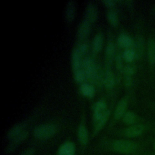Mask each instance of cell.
Instances as JSON below:
<instances>
[{"instance_id": "cell-1", "label": "cell", "mask_w": 155, "mask_h": 155, "mask_svg": "<svg viewBox=\"0 0 155 155\" xmlns=\"http://www.w3.org/2000/svg\"><path fill=\"white\" fill-rule=\"evenodd\" d=\"M111 147L113 150L117 153L124 154H131L137 151L138 145L131 140L117 139L112 143Z\"/></svg>"}, {"instance_id": "cell-2", "label": "cell", "mask_w": 155, "mask_h": 155, "mask_svg": "<svg viewBox=\"0 0 155 155\" xmlns=\"http://www.w3.org/2000/svg\"><path fill=\"white\" fill-rule=\"evenodd\" d=\"M57 131V127L53 124H44L38 125L33 130L34 136L41 140L48 139L53 137Z\"/></svg>"}, {"instance_id": "cell-3", "label": "cell", "mask_w": 155, "mask_h": 155, "mask_svg": "<svg viewBox=\"0 0 155 155\" xmlns=\"http://www.w3.org/2000/svg\"><path fill=\"white\" fill-rule=\"evenodd\" d=\"M82 70L86 78L94 79L97 76V69L94 62L90 58H85L82 60Z\"/></svg>"}, {"instance_id": "cell-4", "label": "cell", "mask_w": 155, "mask_h": 155, "mask_svg": "<svg viewBox=\"0 0 155 155\" xmlns=\"http://www.w3.org/2000/svg\"><path fill=\"white\" fill-rule=\"evenodd\" d=\"M145 127L143 124H134L130 125L125 129L124 133V135L130 138L136 137L141 135L145 131Z\"/></svg>"}, {"instance_id": "cell-5", "label": "cell", "mask_w": 155, "mask_h": 155, "mask_svg": "<svg viewBox=\"0 0 155 155\" xmlns=\"http://www.w3.org/2000/svg\"><path fill=\"white\" fill-rule=\"evenodd\" d=\"M84 15V19L91 23L94 22L97 19L98 11L97 7L94 2L90 1L87 3Z\"/></svg>"}, {"instance_id": "cell-6", "label": "cell", "mask_w": 155, "mask_h": 155, "mask_svg": "<svg viewBox=\"0 0 155 155\" xmlns=\"http://www.w3.org/2000/svg\"><path fill=\"white\" fill-rule=\"evenodd\" d=\"M107 104L105 101L100 99L95 102L93 105V119L94 122H96L107 111Z\"/></svg>"}, {"instance_id": "cell-7", "label": "cell", "mask_w": 155, "mask_h": 155, "mask_svg": "<svg viewBox=\"0 0 155 155\" xmlns=\"http://www.w3.org/2000/svg\"><path fill=\"white\" fill-rule=\"evenodd\" d=\"M75 153L74 143L71 141H67L59 146L57 151V155H75Z\"/></svg>"}, {"instance_id": "cell-8", "label": "cell", "mask_w": 155, "mask_h": 155, "mask_svg": "<svg viewBox=\"0 0 155 155\" xmlns=\"http://www.w3.org/2000/svg\"><path fill=\"white\" fill-rule=\"evenodd\" d=\"M91 30V22L84 19L81 21L78 30V36L80 39L86 38Z\"/></svg>"}, {"instance_id": "cell-9", "label": "cell", "mask_w": 155, "mask_h": 155, "mask_svg": "<svg viewBox=\"0 0 155 155\" xmlns=\"http://www.w3.org/2000/svg\"><path fill=\"white\" fill-rule=\"evenodd\" d=\"M127 105L128 100L127 97H123L119 101L114 113V118L115 119H120L123 117L126 113Z\"/></svg>"}, {"instance_id": "cell-10", "label": "cell", "mask_w": 155, "mask_h": 155, "mask_svg": "<svg viewBox=\"0 0 155 155\" xmlns=\"http://www.w3.org/2000/svg\"><path fill=\"white\" fill-rule=\"evenodd\" d=\"M76 5L74 1L70 0L67 2L65 9V19L67 22H71L76 15Z\"/></svg>"}, {"instance_id": "cell-11", "label": "cell", "mask_w": 155, "mask_h": 155, "mask_svg": "<svg viewBox=\"0 0 155 155\" xmlns=\"http://www.w3.org/2000/svg\"><path fill=\"white\" fill-rule=\"evenodd\" d=\"M25 128V124L24 122H20L15 125H13L8 131L7 134V137L8 139L12 140L19 134H21L23 131H24Z\"/></svg>"}, {"instance_id": "cell-12", "label": "cell", "mask_w": 155, "mask_h": 155, "mask_svg": "<svg viewBox=\"0 0 155 155\" xmlns=\"http://www.w3.org/2000/svg\"><path fill=\"white\" fill-rule=\"evenodd\" d=\"M82 56L76 48H74L71 54V67L73 72L82 68Z\"/></svg>"}, {"instance_id": "cell-13", "label": "cell", "mask_w": 155, "mask_h": 155, "mask_svg": "<svg viewBox=\"0 0 155 155\" xmlns=\"http://www.w3.org/2000/svg\"><path fill=\"white\" fill-rule=\"evenodd\" d=\"M118 44L125 49L127 48H133L134 46V42L133 39L126 33H121L117 38Z\"/></svg>"}, {"instance_id": "cell-14", "label": "cell", "mask_w": 155, "mask_h": 155, "mask_svg": "<svg viewBox=\"0 0 155 155\" xmlns=\"http://www.w3.org/2000/svg\"><path fill=\"white\" fill-rule=\"evenodd\" d=\"M78 137L80 143L85 145L88 143L89 140V134L88 129L87 128L85 125L83 123H81L78 129Z\"/></svg>"}, {"instance_id": "cell-15", "label": "cell", "mask_w": 155, "mask_h": 155, "mask_svg": "<svg viewBox=\"0 0 155 155\" xmlns=\"http://www.w3.org/2000/svg\"><path fill=\"white\" fill-rule=\"evenodd\" d=\"M110 116V111L109 110H107V111L102 114L101 117H100L96 122H94V133H97L106 124Z\"/></svg>"}, {"instance_id": "cell-16", "label": "cell", "mask_w": 155, "mask_h": 155, "mask_svg": "<svg viewBox=\"0 0 155 155\" xmlns=\"http://www.w3.org/2000/svg\"><path fill=\"white\" fill-rule=\"evenodd\" d=\"M148 59L151 66L155 65V41L151 38L148 40L147 45Z\"/></svg>"}, {"instance_id": "cell-17", "label": "cell", "mask_w": 155, "mask_h": 155, "mask_svg": "<svg viewBox=\"0 0 155 155\" xmlns=\"http://www.w3.org/2000/svg\"><path fill=\"white\" fill-rule=\"evenodd\" d=\"M104 84L108 88H112L115 84V77L113 71L109 69L105 72L104 76Z\"/></svg>"}, {"instance_id": "cell-18", "label": "cell", "mask_w": 155, "mask_h": 155, "mask_svg": "<svg viewBox=\"0 0 155 155\" xmlns=\"http://www.w3.org/2000/svg\"><path fill=\"white\" fill-rule=\"evenodd\" d=\"M80 91L87 97H92L95 94V89L91 85L87 83H83L80 86Z\"/></svg>"}, {"instance_id": "cell-19", "label": "cell", "mask_w": 155, "mask_h": 155, "mask_svg": "<svg viewBox=\"0 0 155 155\" xmlns=\"http://www.w3.org/2000/svg\"><path fill=\"white\" fill-rule=\"evenodd\" d=\"M105 53L107 63H111L115 53V45L113 42H108L105 47Z\"/></svg>"}, {"instance_id": "cell-20", "label": "cell", "mask_w": 155, "mask_h": 155, "mask_svg": "<svg viewBox=\"0 0 155 155\" xmlns=\"http://www.w3.org/2000/svg\"><path fill=\"white\" fill-rule=\"evenodd\" d=\"M104 42L103 36L101 34H96L92 41V48L94 51L99 52L102 48Z\"/></svg>"}, {"instance_id": "cell-21", "label": "cell", "mask_w": 155, "mask_h": 155, "mask_svg": "<svg viewBox=\"0 0 155 155\" xmlns=\"http://www.w3.org/2000/svg\"><path fill=\"white\" fill-rule=\"evenodd\" d=\"M134 51L136 54V58H140L143 54V48H144V41L143 38L141 36H139L137 38V40L136 42H134Z\"/></svg>"}, {"instance_id": "cell-22", "label": "cell", "mask_w": 155, "mask_h": 155, "mask_svg": "<svg viewBox=\"0 0 155 155\" xmlns=\"http://www.w3.org/2000/svg\"><path fill=\"white\" fill-rule=\"evenodd\" d=\"M123 122L128 125H134L136 120V115L133 111H127L122 117Z\"/></svg>"}, {"instance_id": "cell-23", "label": "cell", "mask_w": 155, "mask_h": 155, "mask_svg": "<svg viewBox=\"0 0 155 155\" xmlns=\"http://www.w3.org/2000/svg\"><path fill=\"white\" fill-rule=\"evenodd\" d=\"M107 18L110 24L114 27L117 25L119 19L117 13L113 10H108L107 13Z\"/></svg>"}, {"instance_id": "cell-24", "label": "cell", "mask_w": 155, "mask_h": 155, "mask_svg": "<svg viewBox=\"0 0 155 155\" xmlns=\"http://www.w3.org/2000/svg\"><path fill=\"white\" fill-rule=\"evenodd\" d=\"M122 56L127 62H131L136 58V54L133 48H127L124 50Z\"/></svg>"}, {"instance_id": "cell-25", "label": "cell", "mask_w": 155, "mask_h": 155, "mask_svg": "<svg viewBox=\"0 0 155 155\" xmlns=\"http://www.w3.org/2000/svg\"><path fill=\"white\" fill-rule=\"evenodd\" d=\"M73 75H74V79L75 81L78 83H82L85 80V79L86 78V76L82 68L73 72Z\"/></svg>"}, {"instance_id": "cell-26", "label": "cell", "mask_w": 155, "mask_h": 155, "mask_svg": "<svg viewBox=\"0 0 155 155\" xmlns=\"http://www.w3.org/2000/svg\"><path fill=\"white\" fill-rule=\"evenodd\" d=\"M75 48L78 50V51H79V53L81 54V55L82 56H83L84 54H85L88 50V44H87V43H84V42L79 44Z\"/></svg>"}, {"instance_id": "cell-27", "label": "cell", "mask_w": 155, "mask_h": 155, "mask_svg": "<svg viewBox=\"0 0 155 155\" xmlns=\"http://www.w3.org/2000/svg\"><path fill=\"white\" fill-rule=\"evenodd\" d=\"M122 71L124 73L125 76H131L135 71V67L133 65H125Z\"/></svg>"}, {"instance_id": "cell-28", "label": "cell", "mask_w": 155, "mask_h": 155, "mask_svg": "<svg viewBox=\"0 0 155 155\" xmlns=\"http://www.w3.org/2000/svg\"><path fill=\"white\" fill-rule=\"evenodd\" d=\"M122 58L123 56H121L120 55H117L116 57V67L120 71H123V69L125 67V65H124L123 64Z\"/></svg>"}, {"instance_id": "cell-29", "label": "cell", "mask_w": 155, "mask_h": 155, "mask_svg": "<svg viewBox=\"0 0 155 155\" xmlns=\"http://www.w3.org/2000/svg\"><path fill=\"white\" fill-rule=\"evenodd\" d=\"M102 2L107 7H111L114 5L116 2H115V1H113V0H104V1H102Z\"/></svg>"}, {"instance_id": "cell-30", "label": "cell", "mask_w": 155, "mask_h": 155, "mask_svg": "<svg viewBox=\"0 0 155 155\" xmlns=\"http://www.w3.org/2000/svg\"><path fill=\"white\" fill-rule=\"evenodd\" d=\"M35 154V150L31 148L27 149L24 151L20 155H34Z\"/></svg>"}, {"instance_id": "cell-31", "label": "cell", "mask_w": 155, "mask_h": 155, "mask_svg": "<svg viewBox=\"0 0 155 155\" xmlns=\"http://www.w3.org/2000/svg\"><path fill=\"white\" fill-rule=\"evenodd\" d=\"M132 83V78L131 76H125V85L127 87H129L131 85Z\"/></svg>"}, {"instance_id": "cell-32", "label": "cell", "mask_w": 155, "mask_h": 155, "mask_svg": "<svg viewBox=\"0 0 155 155\" xmlns=\"http://www.w3.org/2000/svg\"><path fill=\"white\" fill-rule=\"evenodd\" d=\"M153 148H154V150H155V140H154V142L153 143Z\"/></svg>"}]
</instances>
